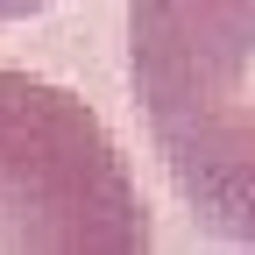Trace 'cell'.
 <instances>
[{
    "mask_svg": "<svg viewBox=\"0 0 255 255\" xmlns=\"http://www.w3.org/2000/svg\"><path fill=\"white\" fill-rule=\"evenodd\" d=\"M128 85L184 213L255 248V0H128Z\"/></svg>",
    "mask_w": 255,
    "mask_h": 255,
    "instance_id": "6da1fadb",
    "label": "cell"
},
{
    "mask_svg": "<svg viewBox=\"0 0 255 255\" xmlns=\"http://www.w3.org/2000/svg\"><path fill=\"white\" fill-rule=\"evenodd\" d=\"M149 241L107 121L50 78L0 71V255H135Z\"/></svg>",
    "mask_w": 255,
    "mask_h": 255,
    "instance_id": "7a4b0ae2",
    "label": "cell"
},
{
    "mask_svg": "<svg viewBox=\"0 0 255 255\" xmlns=\"http://www.w3.org/2000/svg\"><path fill=\"white\" fill-rule=\"evenodd\" d=\"M43 7H57V0H0V28H7V21H28V14H43Z\"/></svg>",
    "mask_w": 255,
    "mask_h": 255,
    "instance_id": "3957f363",
    "label": "cell"
}]
</instances>
